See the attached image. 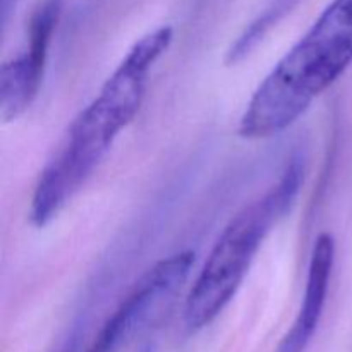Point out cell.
<instances>
[{
  "instance_id": "3",
  "label": "cell",
  "mask_w": 352,
  "mask_h": 352,
  "mask_svg": "<svg viewBox=\"0 0 352 352\" xmlns=\"http://www.w3.org/2000/svg\"><path fill=\"white\" fill-rule=\"evenodd\" d=\"M301 162L292 158L280 179L222 230L186 298L184 323L189 332L210 325L237 294L263 241L298 199L305 175Z\"/></svg>"
},
{
  "instance_id": "1",
  "label": "cell",
  "mask_w": 352,
  "mask_h": 352,
  "mask_svg": "<svg viewBox=\"0 0 352 352\" xmlns=\"http://www.w3.org/2000/svg\"><path fill=\"white\" fill-rule=\"evenodd\" d=\"M174 30L162 26L133 45L98 96L72 120L64 143L48 162L31 198L30 220L45 227L79 192L103 160L113 141L143 105L148 76L170 47Z\"/></svg>"
},
{
  "instance_id": "5",
  "label": "cell",
  "mask_w": 352,
  "mask_h": 352,
  "mask_svg": "<svg viewBox=\"0 0 352 352\" xmlns=\"http://www.w3.org/2000/svg\"><path fill=\"white\" fill-rule=\"evenodd\" d=\"M333 261H336V241H333V236L327 232L320 234L315 246H313L305 296H302L298 318L294 322V327H298L309 339L318 329L323 309H325Z\"/></svg>"
},
{
  "instance_id": "2",
  "label": "cell",
  "mask_w": 352,
  "mask_h": 352,
  "mask_svg": "<svg viewBox=\"0 0 352 352\" xmlns=\"http://www.w3.org/2000/svg\"><path fill=\"white\" fill-rule=\"evenodd\" d=\"M352 64V0H332L274 65L239 120L244 140H267L301 119Z\"/></svg>"
},
{
  "instance_id": "6",
  "label": "cell",
  "mask_w": 352,
  "mask_h": 352,
  "mask_svg": "<svg viewBox=\"0 0 352 352\" xmlns=\"http://www.w3.org/2000/svg\"><path fill=\"white\" fill-rule=\"evenodd\" d=\"M309 337H306L298 327L292 325V329L289 330L287 336L284 337L280 344H278L277 351L275 352H305L306 346L309 344Z\"/></svg>"
},
{
  "instance_id": "7",
  "label": "cell",
  "mask_w": 352,
  "mask_h": 352,
  "mask_svg": "<svg viewBox=\"0 0 352 352\" xmlns=\"http://www.w3.org/2000/svg\"><path fill=\"white\" fill-rule=\"evenodd\" d=\"M10 6H12V0H2V14H3V23L7 21V16L10 12Z\"/></svg>"
},
{
  "instance_id": "4",
  "label": "cell",
  "mask_w": 352,
  "mask_h": 352,
  "mask_svg": "<svg viewBox=\"0 0 352 352\" xmlns=\"http://www.w3.org/2000/svg\"><path fill=\"white\" fill-rule=\"evenodd\" d=\"M196 254L181 251L146 272L103 322L85 352H119L167 313L188 282Z\"/></svg>"
}]
</instances>
